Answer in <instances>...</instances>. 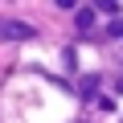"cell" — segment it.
Listing matches in <instances>:
<instances>
[{
    "instance_id": "cell-1",
    "label": "cell",
    "mask_w": 123,
    "mask_h": 123,
    "mask_svg": "<svg viewBox=\"0 0 123 123\" xmlns=\"http://www.w3.org/2000/svg\"><path fill=\"white\" fill-rule=\"evenodd\" d=\"M33 37V25L25 21H0V41H29Z\"/></svg>"
},
{
    "instance_id": "cell-2",
    "label": "cell",
    "mask_w": 123,
    "mask_h": 123,
    "mask_svg": "<svg viewBox=\"0 0 123 123\" xmlns=\"http://www.w3.org/2000/svg\"><path fill=\"white\" fill-rule=\"evenodd\" d=\"M94 17H98V8H74V25H78L82 33L94 29Z\"/></svg>"
},
{
    "instance_id": "cell-3",
    "label": "cell",
    "mask_w": 123,
    "mask_h": 123,
    "mask_svg": "<svg viewBox=\"0 0 123 123\" xmlns=\"http://www.w3.org/2000/svg\"><path fill=\"white\" fill-rule=\"evenodd\" d=\"M111 37H123V17H119V21H111Z\"/></svg>"
}]
</instances>
